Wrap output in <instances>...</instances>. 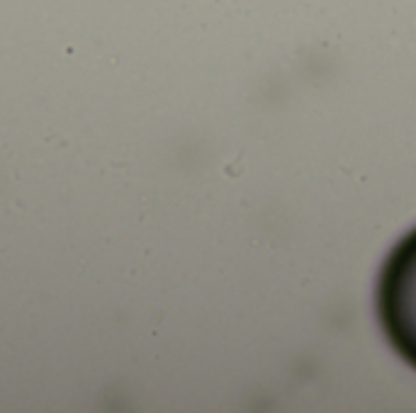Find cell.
<instances>
[{"instance_id":"obj_1","label":"cell","mask_w":416,"mask_h":413,"mask_svg":"<svg viewBox=\"0 0 416 413\" xmlns=\"http://www.w3.org/2000/svg\"><path fill=\"white\" fill-rule=\"evenodd\" d=\"M377 316L397 355L416 369V229L392 248L382 265Z\"/></svg>"}]
</instances>
